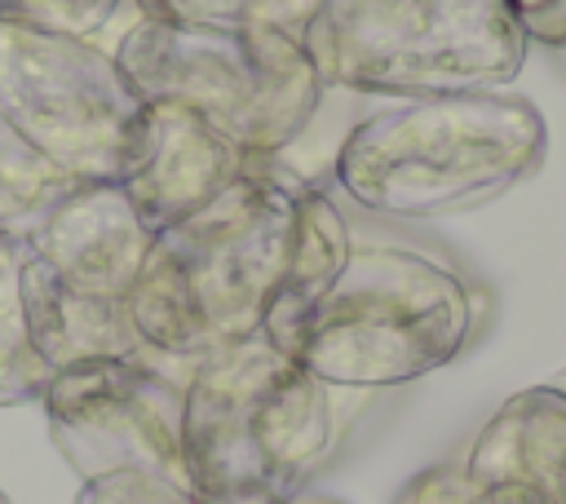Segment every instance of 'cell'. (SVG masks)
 I'll list each match as a JSON object with an SVG mask.
<instances>
[{"mask_svg":"<svg viewBox=\"0 0 566 504\" xmlns=\"http://www.w3.org/2000/svg\"><path fill=\"white\" fill-rule=\"evenodd\" d=\"M301 177L265 159L208 208L155 234L128 292L146 354L186 380L212 349L265 327L283 283Z\"/></svg>","mask_w":566,"mask_h":504,"instance_id":"6da1fadb","label":"cell"},{"mask_svg":"<svg viewBox=\"0 0 566 504\" xmlns=\"http://www.w3.org/2000/svg\"><path fill=\"white\" fill-rule=\"evenodd\" d=\"M544 155L548 124L531 97L509 88L402 97L340 137L332 177L376 217L429 221L509 195L539 172Z\"/></svg>","mask_w":566,"mask_h":504,"instance_id":"7a4b0ae2","label":"cell"},{"mask_svg":"<svg viewBox=\"0 0 566 504\" xmlns=\"http://www.w3.org/2000/svg\"><path fill=\"white\" fill-rule=\"evenodd\" d=\"M336 393L265 332L212 349L181 389V482L199 504H287L336 447Z\"/></svg>","mask_w":566,"mask_h":504,"instance_id":"3957f363","label":"cell"},{"mask_svg":"<svg viewBox=\"0 0 566 504\" xmlns=\"http://www.w3.org/2000/svg\"><path fill=\"white\" fill-rule=\"evenodd\" d=\"M478 318V292L447 256L394 239H354L336 279L274 345L323 385L363 393L455 363Z\"/></svg>","mask_w":566,"mask_h":504,"instance_id":"277c9868","label":"cell"},{"mask_svg":"<svg viewBox=\"0 0 566 504\" xmlns=\"http://www.w3.org/2000/svg\"><path fill=\"white\" fill-rule=\"evenodd\" d=\"M301 44L327 88L367 97L495 93L531 53L509 0H323Z\"/></svg>","mask_w":566,"mask_h":504,"instance_id":"5b68a950","label":"cell"},{"mask_svg":"<svg viewBox=\"0 0 566 504\" xmlns=\"http://www.w3.org/2000/svg\"><path fill=\"white\" fill-rule=\"evenodd\" d=\"M115 62L142 102L186 106L265 159L310 133L327 93L305 44L270 27L217 31L137 18L115 44Z\"/></svg>","mask_w":566,"mask_h":504,"instance_id":"8992f818","label":"cell"},{"mask_svg":"<svg viewBox=\"0 0 566 504\" xmlns=\"http://www.w3.org/2000/svg\"><path fill=\"white\" fill-rule=\"evenodd\" d=\"M115 53L84 35L0 22V124L80 181H115L142 119Z\"/></svg>","mask_w":566,"mask_h":504,"instance_id":"52a82bcc","label":"cell"},{"mask_svg":"<svg viewBox=\"0 0 566 504\" xmlns=\"http://www.w3.org/2000/svg\"><path fill=\"white\" fill-rule=\"evenodd\" d=\"M181 389L186 380L146 358H106L53 371L40 407L57 455L80 482L111 473L181 482Z\"/></svg>","mask_w":566,"mask_h":504,"instance_id":"ba28073f","label":"cell"},{"mask_svg":"<svg viewBox=\"0 0 566 504\" xmlns=\"http://www.w3.org/2000/svg\"><path fill=\"white\" fill-rule=\"evenodd\" d=\"M261 164L265 155H248L195 111L172 102H146L115 181L137 217L159 234L208 208Z\"/></svg>","mask_w":566,"mask_h":504,"instance_id":"9c48e42d","label":"cell"},{"mask_svg":"<svg viewBox=\"0 0 566 504\" xmlns=\"http://www.w3.org/2000/svg\"><path fill=\"white\" fill-rule=\"evenodd\" d=\"M155 230L137 217L119 181H80L22 243L53 279L75 292L128 301Z\"/></svg>","mask_w":566,"mask_h":504,"instance_id":"30bf717a","label":"cell"},{"mask_svg":"<svg viewBox=\"0 0 566 504\" xmlns=\"http://www.w3.org/2000/svg\"><path fill=\"white\" fill-rule=\"evenodd\" d=\"M18 274H22V309H27L31 345L49 363V371H66L80 363H106V358L155 363L133 327L128 301H106V296L66 287L27 248H18Z\"/></svg>","mask_w":566,"mask_h":504,"instance_id":"8fae6325","label":"cell"},{"mask_svg":"<svg viewBox=\"0 0 566 504\" xmlns=\"http://www.w3.org/2000/svg\"><path fill=\"white\" fill-rule=\"evenodd\" d=\"M460 469L469 486L526 482L566 500V393L531 385L504 398L469 442Z\"/></svg>","mask_w":566,"mask_h":504,"instance_id":"7c38bea8","label":"cell"},{"mask_svg":"<svg viewBox=\"0 0 566 504\" xmlns=\"http://www.w3.org/2000/svg\"><path fill=\"white\" fill-rule=\"evenodd\" d=\"M349 248H354V230H349L345 212L332 203V195H323L310 181H301L287 270H283V283H279V292L270 301V314H265V327H261L270 340H283L296 327V318L336 279V270L345 265Z\"/></svg>","mask_w":566,"mask_h":504,"instance_id":"4fadbf2b","label":"cell"},{"mask_svg":"<svg viewBox=\"0 0 566 504\" xmlns=\"http://www.w3.org/2000/svg\"><path fill=\"white\" fill-rule=\"evenodd\" d=\"M75 186L80 177L62 172L0 124V239L27 243L35 225L57 208V199L71 195Z\"/></svg>","mask_w":566,"mask_h":504,"instance_id":"5bb4252c","label":"cell"},{"mask_svg":"<svg viewBox=\"0 0 566 504\" xmlns=\"http://www.w3.org/2000/svg\"><path fill=\"white\" fill-rule=\"evenodd\" d=\"M18 248L0 239V407L40 402L44 385L53 380L49 363L31 345L27 309H22V274H18Z\"/></svg>","mask_w":566,"mask_h":504,"instance_id":"9a60e30c","label":"cell"},{"mask_svg":"<svg viewBox=\"0 0 566 504\" xmlns=\"http://www.w3.org/2000/svg\"><path fill=\"white\" fill-rule=\"evenodd\" d=\"M133 4L150 22L217 27V31L270 27V31H287L301 40L323 0H133Z\"/></svg>","mask_w":566,"mask_h":504,"instance_id":"2e32d148","label":"cell"},{"mask_svg":"<svg viewBox=\"0 0 566 504\" xmlns=\"http://www.w3.org/2000/svg\"><path fill=\"white\" fill-rule=\"evenodd\" d=\"M115 9L119 0H0V22L93 40L115 18Z\"/></svg>","mask_w":566,"mask_h":504,"instance_id":"e0dca14e","label":"cell"},{"mask_svg":"<svg viewBox=\"0 0 566 504\" xmlns=\"http://www.w3.org/2000/svg\"><path fill=\"white\" fill-rule=\"evenodd\" d=\"M75 504H199L181 482L159 473H111L80 486Z\"/></svg>","mask_w":566,"mask_h":504,"instance_id":"ac0fdd59","label":"cell"},{"mask_svg":"<svg viewBox=\"0 0 566 504\" xmlns=\"http://www.w3.org/2000/svg\"><path fill=\"white\" fill-rule=\"evenodd\" d=\"M469 495H473V486L460 464H433V469L416 473L398 491L394 504H469Z\"/></svg>","mask_w":566,"mask_h":504,"instance_id":"d6986e66","label":"cell"},{"mask_svg":"<svg viewBox=\"0 0 566 504\" xmlns=\"http://www.w3.org/2000/svg\"><path fill=\"white\" fill-rule=\"evenodd\" d=\"M509 4L531 44H544L553 53L566 49V0H509Z\"/></svg>","mask_w":566,"mask_h":504,"instance_id":"ffe728a7","label":"cell"},{"mask_svg":"<svg viewBox=\"0 0 566 504\" xmlns=\"http://www.w3.org/2000/svg\"><path fill=\"white\" fill-rule=\"evenodd\" d=\"M469 504H566V500L526 482H486V486H473Z\"/></svg>","mask_w":566,"mask_h":504,"instance_id":"44dd1931","label":"cell"},{"mask_svg":"<svg viewBox=\"0 0 566 504\" xmlns=\"http://www.w3.org/2000/svg\"><path fill=\"white\" fill-rule=\"evenodd\" d=\"M287 504H340V500H332V495H318V491H301V495H292Z\"/></svg>","mask_w":566,"mask_h":504,"instance_id":"7402d4cb","label":"cell"},{"mask_svg":"<svg viewBox=\"0 0 566 504\" xmlns=\"http://www.w3.org/2000/svg\"><path fill=\"white\" fill-rule=\"evenodd\" d=\"M544 385H553V389H557V393H566V367H562V371H557V376H548V380H544Z\"/></svg>","mask_w":566,"mask_h":504,"instance_id":"603a6c76","label":"cell"},{"mask_svg":"<svg viewBox=\"0 0 566 504\" xmlns=\"http://www.w3.org/2000/svg\"><path fill=\"white\" fill-rule=\"evenodd\" d=\"M0 504H9V495H4V486H0Z\"/></svg>","mask_w":566,"mask_h":504,"instance_id":"cb8c5ba5","label":"cell"}]
</instances>
